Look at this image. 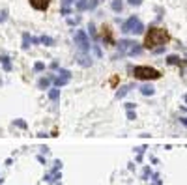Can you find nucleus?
Wrapping results in <instances>:
<instances>
[{
  "instance_id": "nucleus-1",
  "label": "nucleus",
  "mask_w": 187,
  "mask_h": 185,
  "mask_svg": "<svg viewBox=\"0 0 187 185\" xmlns=\"http://www.w3.org/2000/svg\"><path fill=\"white\" fill-rule=\"evenodd\" d=\"M169 39H170V36H169V32L165 30V28L152 26L150 32L146 34V38H144V47L146 49H155L157 45H165Z\"/></svg>"
},
{
  "instance_id": "nucleus-2",
  "label": "nucleus",
  "mask_w": 187,
  "mask_h": 185,
  "mask_svg": "<svg viewBox=\"0 0 187 185\" xmlns=\"http://www.w3.org/2000/svg\"><path fill=\"white\" fill-rule=\"evenodd\" d=\"M133 75H135V79H140V81H155L161 77V73L157 69L150 67V66H137L133 69Z\"/></svg>"
},
{
  "instance_id": "nucleus-3",
  "label": "nucleus",
  "mask_w": 187,
  "mask_h": 185,
  "mask_svg": "<svg viewBox=\"0 0 187 185\" xmlns=\"http://www.w3.org/2000/svg\"><path fill=\"white\" fill-rule=\"evenodd\" d=\"M118 51L120 54H127V56H135V54H140L142 53V47L137 43V41H131V39H122L118 43Z\"/></svg>"
},
{
  "instance_id": "nucleus-4",
  "label": "nucleus",
  "mask_w": 187,
  "mask_h": 185,
  "mask_svg": "<svg viewBox=\"0 0 187 185\" xmlns=\"http://www.w3.org/2000/svg\"><path fill=\"white\" fill-rule=\"evenodd\" d=\"M142 30H144V24H142V21L138 19L137 15L129 17L126 23L122 24V32L123 34H140Z\"/></svg>"
},
{
  "instance_id": "nucleus-5",
  "label": "nucleus",
  "mask_w": 187,
  "mask_h": 185,
  "mask_svg": "<svg viewBox=\"0 0 187 185\" xmlns=\"http://www.w3.org/2000/svg\"><path fill=\"white\" fill-rule=\"evenodd\" d=\"M73 39H75V45L79 47L81 53H88L90 47H92V43H90V39H88V36H86L84 30H77L73 34Z\"/></svg>"
},
{
  "instance_id": "nucleus-6",
  "label": "nucleus",
  "mask_w": 187,
  "mask_h": 185,
  "mask_svg": "<svg viewBox=\"0 0 187 185\" xmlns=\"http://www.w3.org/2000/svg\"><path fill=\"white\" fill-rule=\"evenodd\" d=\"M60 77H54V84H56V88H60V86H66V84L69 82V79H71V73H69L67 69H60V73H58Z\"/></svg>"
},
{
  "instance_id": "nucleus-7",
  "label": "nucleus",
  "mask_w": 187,
  "mask_h": 185,
  "mask_svg": "<svg viewBox=\"0 0 187 185\" xmlns=\"http://www.w3.org/2000/svg\"><path fill=\"white\" fill-rule=\"evenodd\" d=\"M30 6L34 10H38V11H45L47 8H49V4H51V0H28Z\"/></svg>"
},
{
  "instance_id": "nucleus-8",
  "label": "nucleus",
  "mask_w": 187,
  "mask_h": 185,
  "mask_svg": "<svg viewBox=\"0 0 187 185\" xmlns=\"http://www.w3.org/2000/svg\"><path fill=\"white\" fill-rule=\"evenodd\" d=\"M110 8H112V11H122V8H123V2L122 0H112V2H110Z\"/></svg>"
},
{
  "instance_id": "nucleus-9",
  "label": "nucleus",
  "mask_w": 187,
  "mask_h": 185,
  "mask_svg": "<svg viewBox=\"0 0 187 185\" xmlns=\"http://www.w3.org/2000/svg\"><path fill=\"white\" fill-rule=\"evenodd\" d=\"M154 92H155L154 86H150V84H144V86L140 88V94L142 95H154Z\"/></svg>"
},
{
  "instance_id": "nucleus-10",
  "label": "nucleus",
  "mask_w": 187,
  "mask_h": 185,
  "mask_svg": "<svg viewBox=\"0 0 187 185\" xmlns=\"http://www.w3.org/2000/svg\"><path fill=\"white\" fill-rule=\"evenodd\" d=\"M30 43H34V38H30V34H24L23 36V49H28Z\"/></svg>"
},
{
  "instance_id": "nucleus-11",
  "label": "nucleus",
  "mask_w": 187,
  "mask_h": 185,
  "mask_svg": "<svg viewBox=\"0 0 187 185\" xmlns=\"http://www.w3.org/2000/svg\"><path fill=\"white\" fill-rule=\"evenodd\" d=\"M39 43H43V45H47V47H51V45H54V39L49 38V36H41V38H39Z\"/></svg>"
},
{
  "instance_id": "nucleus-12",
  "label": "nucleus",
  "mask_w": 187,
  "mask_h": 185,
  "mask_svg": "<svg viewBox=\"0 0 187 185\" xmlns=\"http://www.w3.org/2000/svg\"><path fill=\"white\" fill-rule=\"evenodd\" d=\"M88 8H90V2H88V0H79V2H77V10H79V11L88 10Z\"/></svg>"
},
{
  "instance_id": "nucleus-13",
  "label": "nucleus",
  "mask_w": 187,
  "mask_h": 185,
  "mask_svg": "<svg viewBox=\"0 0 187 185\" xmlns=\"http://www.w3.org/2000/svg\"><path fill=\"white\" fill-rule=\"evenodd\" d=\"M103 39H105L107 43H112V34H110L109 28H103Z\"/></svg>"
},
{
  "instance_id": "nucleus-14",
  "label": "nucleus",
  "mask_w": 187,
  "mask_h": 185,
  "mask_svg": "<svg viewBox=\"0 0 187 185\" xmlns=\"http://www.w3.org/2000/svg\"><path fill=\"white\" fill-rule=\"evenodd\" d=\"M0 62H2V66H4L6 71L11 69V64H10V58H8V56H0Z\"/></svg>"
},
{
  "instance_id": "nucleus-15",
  "label": "nucleus",
  "mask_w": 187,
  "mask_h": 185,
  "mask_svg": "<svg viewBox=\"0 0 187 185\" xmlns=\"http://www.w3.org/2000/svg\"><path fill=\"white\" fill-rule=\"evenodd\" d=\"M49 97L52 99V101H56V99L60 97V90H58V88H52V90L49 92Z\"/></svg>"
},
{
  "instance_id": "nucleus-16",
  "label": "nucleus",
  "mask_w": 187,
  "mask_h": 185,
  "mask_svg": "<svg viewBox=\"0 0 187 185\" xmlns=\"http://www.w3.org/2000/svg\"><path fill=\"white\" fill-rule=\"evenodd\" d=\"M167 62H169V64H172V66H180V64H182V62H180V58H178V56H174V54L169 56Z\"/></svg>"
},
{
  "instance_id": "nucleus-17",
  "label": "nucleus",
  "mask_w": 187,
  "mask_h": 185,
  "mask_svg": "<svg viewBox=\"0 0 187 185\" xmlns=\"http://www.w3.org/2000/svg\"><path fill=\"white\" fill-rule=\"evenodd\" d=\"M51 81H52V79H41V81H39V88H47V86L51 84Z\"/></svg>"
},
{
  "instance_id": "nucleus-18",
  "label": "nucleus",
  "mask_w": 187,
  "mask_h": 185,
  "mask_svg": "<svg viewBox=\"0 0 187 185\" xmlns=\"http://www.w3.org/2000/svg\"><path fill=\"white\" fill-rule=\"evenodd\" d=\"M43 69H45V64H41V62H38L34 66V71H43Z\"/></svg>"
},
{
  "instance_id": "nucleus-19",
  "label": "nucleus",
  "mask_w": 187,
  "mask_h": 185,
  "mask_svg": "<svg viewBox=\"0 0 187 185\" xmlns=\"http://www.w3.org/2000/svg\"><path fill=\"white\" fill-rule=\"evenodd\" d=\"M127 92H129V86H126V88H122V90L118 92V97H123V95H126V94H127Z\"/></svg>"
},
{
  "instance_id": "nucleus-20",
  "label": "nucleus",
  "mask_w": 187,
  "mask_h": 185,
  "mask_svg": "<svg viewBox=\"0 0 187 185\" xmlns=\"http://www.w3.org/2000/svg\"><path fill=\"white\" fill-rule=\"evenodd\" d=\"M127 4H129V6H140L142 0H127Z\"/></svg>"
},
{
  "instance_id": "nucleus-21",
  "label": "nucleus",
  "mask_w": 187,
  "mask_h": 185,
  "mask_svg": "<svg viewBox=\"0 0 187 185\" xmlns=\"http://www.w3.org/2000/svg\"><path fill=\"white\" fill-rule=\"evenodd\" d=\"M99 2H101V0H92V2H90V8H88V10H94V8H95V6H98Z\"/></svg>"
},
{
  "instance_id": "nucleus-22",
  "label": "nucleus",
  "mask_w": 187,
  "mask_h": 185,
  "mask_svg": "<svg viewBox=\"0 0 187 185\" xmlns=\"http://www.w3.org/2000/svg\"><path fill=\"white\" fill-rule=\"evenodd\" d=\"M75 2V0H62V4H64V6H69V4H73Z\"/></svg>"
},
{
  "instance_id": "nucleus-23",
  "label": "nucleus",
  "mask_w": 187,
  "mask_h": 185,
  "mask_svg": "<svg viewBox=\"0 0 187 185\" xmlns=\"http://www.w3.org/2000/svg\"><path fill=\"white\" fill-rule=\"evenodd\" d=\"M127 118H129V120H135V112L129 110V112H127Z\"/></svg>"
},
{
  "instance_id": "nucleus-24",
  "label": "nucleus",
  "mask_w": 187,
  "mask_h": 185,
  "mask_svg": "<svg viewBox=\"0 0 187 185\" xmlns=\"http://www.w3.org/2000/svg\"><path fill=\"white\" fill-rule=\"evenodd\" d=\"M182 124H183V125L187 127V118H182Z\"/></svg>"
},
{
  "instance_id": "nucleus-25",
  "label": "nucleus",
  "mask_w": 187,
  "mask_h": 185,
  "mask_svg": "<svg viewBox=\"0 0 187 185\" xmlns=\"http://www.w3.org/2000/svg\"><path fill=\"white\" fill-rule=\"evenodd\" d=\"M185 101H187V95H185Z\"/></svg>"
}]
</instances>
